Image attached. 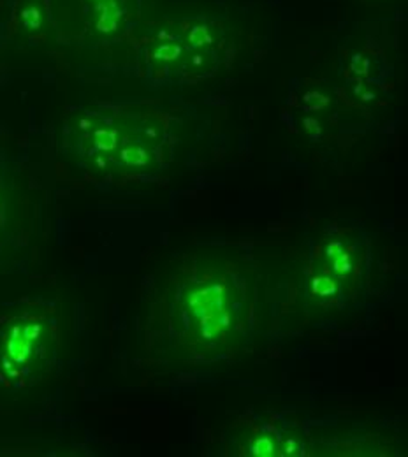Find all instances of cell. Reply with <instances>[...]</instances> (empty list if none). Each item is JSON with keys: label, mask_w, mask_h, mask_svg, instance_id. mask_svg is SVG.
<instances>
[{"label": "cell", "mask_w": 408, "mask_h": 457, "mask_svg": "<svg viewBox=\"0 0 408 457\" xmlns=\"http://www.w3.org/2000/svg\"><path fill=\"white\" fill-rule=\"evenodd\" d=\"M179 326L196 342L206 348L221 350L233 342L243 326L241 315L246 313V299L231 278L219 271H208L185 287L178 304Z\"/></svg>", "instance_id": "1"}, {"label": "cell", "mask_w": 408, "mask_h": 457, "mask_svg": "<svg viewBox=\"0 0 408 457\" xmlns=\"http://www.w3.org/2000/svg\"><path fill=\"white\" fill-rule=\"evenodd\" d=\"M55 355V338L43 317H11L0 328V371L4 380H39Z\"/></svg>", "instance_id": "2"}]
</instances>
